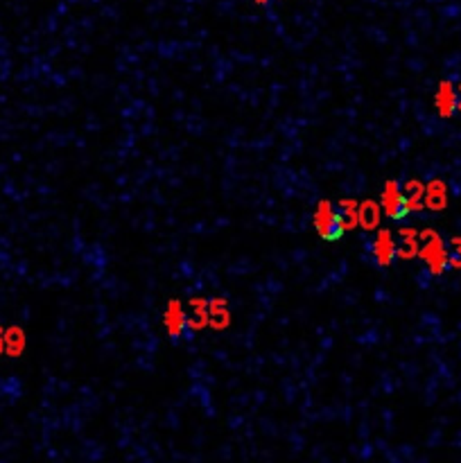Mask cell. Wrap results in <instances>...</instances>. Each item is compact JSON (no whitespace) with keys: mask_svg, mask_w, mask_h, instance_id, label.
I'll list each match as a JSON object with an SVG mask.
<instances>
[{"mask_svg":"<svg viewBox=\"0 0 461 463\" xmlns=\"http://www.w3.org/2000/svg\"><path fill=\"white\" fill-rule=\"evenodd\" d=\"M420 237L425 240L418 249L420 260L430 267V272L434 276L444 274L448 267V251H446L444 240H441L434 230H425V233H420Z\"/></svg>","mask_w":461,"mask_h":463,"instance_id":"cell-1","label":"cell"},{"mask_svg":"<svg viewBox=\"0 0 461 463\" xmlns=\"http://www.w3.org/2000/svg\"><path fill=\"white\" fill-rule=\"evenodd\" d=\"M190 307H192V316L188 319V328H190L192 332L204 330V328L210 323L208 301H204V298H192V301H190Z\"/></svg>","mask_w":461,"mask_h":463,"instance_id":"cell-8","label":"cell"},{"mask_svg":"<svg viewBox=\"0 0 461 463\" xmlns=\"http://www.w3.org/2000/svg\"><path fill=\"white\" fill-rule=\"evenodd\" d=\"M382 219V208L373 199H367L360 204V226L367 230H376Z\"/></svg>","mask_w":461,"mask_h":463,"instance_id":"cell-9","label":"cell"},{"mask_svg":"<svg viewBox=\"0 0 461 463\" xmlns=\"http://www.w3.org/2000/svg\"><path fill=\"white\" fill-rule=\"evenodd\" d=\"M163 323H166V330L172 339H181V335H184V330L188 328V316H186V310H184V305H181V301L172 298V301L168 303L166 314H163Z\"/></svg>","mask_w":461,"mask_h":463,"instance_id":"cell-4","label":"cell"},{"mask_svg":"<svg viewBox=\"0 0 461 463\" xmlns=\"http://www.w3.org/2000/svg\"><path fill=\"white\" fill-rule=\"evenodd\" d=\"M339 221H342L344 233H346V230L358 228V224H360V206H358V201H355V199H344L342 201Z\"/></svg>","mask_w":461,"mask_h":463,"instance_id":"cell-12","label":"cell"},{"mask_svg":"<svg viewBox=\"0 0 461 463\" xmlns=\"http://www.w3.org/2000/svg\"><path fill=\"white\" fill-rule=\"evenodd\" d=\"M457 98H459V104H457V109H461V84H459V89H457Z\"/></svg>","mask_w":461,"mask_h":463,"instance_id":"cell-16","label":"cell"},{"mask_svg":"<svg viewBox=\"0 0 461 463\" xmlns=\"http://www.w3.org/2000/svg\"><path fill=\"white\" fill-rule=\"evenodd\" d=\"M402 195H405V201H407V210H420L425 206V186L416 179L407 181Z\"/></svg>","mask_w":461,"mask_h":463,"instance_id":"cell-11","label":"cell"},{"mask_svg":"<svg viewBox=\"0 0 461 463\" xmlns=\"http://www.w3.org/2000/svg\"><path fill=\"white\" fill-rule=\"evenodd\" d=\"M448 267L461 269V237L453 240V251L448 253Z\"/></svg>","mask_w":461,"mask_h":463,"instance_id":"cell-15","label":"cell"},{"mask_svg":"<svg viewBox=\"0 0 461 463\" xmlns=\"http://www.w3.org/2000/svg\"><path fill=\"white\" fill-rule=\"evenodd\" d=\"M384 215L391 217V219H400L402 215L407 213V201H405V195H402V190L396 181H387L382 188V206Z\"/></svg>","mask_w":461,"mask_h":463,"instance_id":"cell-3","label":"cell"},{"mask_svg":"<svg viewBox=\"0 0 461 463\" xmlns=\"http://www.w3.org/2000/svg\"><path fill=\"white\" fill-rule=\"evenodd\" d=\"M312 224H314V230H316V233H319L323 240H337V237L344 235L339 215L335 213V208H332V204H330L328 199H323V201H319V204H316Z\"/></svg>","mask_w":461,"mask_h":463,"instance_id":"cell-2","label":"cell"},{"mask_svg":"<svg viewBox=\"0 0 461 463\" xmlns=\"http://www.w3.org/2000/svg\"><path fill=\"white\" fill-rule=\"evenodd\" d=\"M256 3H258V5H267V3H269V0H256Z\"/></svg>","mask_w":461,"mask_h":463,"instance_id":"cell-17","label":"cell"},{"mask_svg":"<svg viewBox=\"0 0 461 463\" xmlns=\"http://www.w3.org/2000/svg\"><path fill=\"white\" fill-rule=\"evenodd\" d=\"M425 206L430 210H444L448 206V188L441 179L430 181L425 186Z\"/></svg>","mask_w":461,"mask_h":463,"instance_id":"cell-7","label":"cell"},{"mask_svg":"<svg viewBox=\"0 0 461 463\" xmlns=\"http://www.w3.org/2000/svg\"><path fill=\"white\" fill-rule=\"evenodd\" d=\"M400 233H402V240H405V247H402L400 251H396V256L405 258V260L418 256L420 244H418V233H416V230L414 228H402Z\"/></svg>","mask_w":461,"mask_h":463,"instance_id":"cell-13","label":"cell"},{"mask_svg":"<svg viewBox=\"0 0 461 463\" xmlns=\"http://www.w3.org/2000/svg\"><path fill=\"white\" fill-rule=\"evenodd\" d=\"M373 258L380 267L391 265V260L396 258V244H393V235L391 230L380 228L376 233V240H373Z\"/></svg>","mask_w":461,"mask_h":463,"instance_id":"cell-6","label":"cell"},{"mask_svg":"<svg viewBox=\"0 0 461 463\" xmlns=\"http://www.w3.org/2000/svg\"><path fill=\"white\" fill-rule=\"evenodd\" d=\"M434 104H437V113L441 115V118H453L457 111V104H459L457 89L453 82L446 80L439 84L437 95H434Z\"/></svg>","mask_w":461,"mask_h":463,"instance_id":"cell-5","label":"cell"},{"mask_svg":"<svg viewBox=\"0 0 461 463\" xmlns=\"http://www.w3.org/2000/svg\"><path fill=\"white\" fill-rule=\"evenodd\" d=\"M208 314H210V323L215 330H224L230 323V314H228V307H226V301L224 298H213V301L208 303Z\"/></svg>","mask_w":461,"mask_h":463,"instance_id":"cell-10","label":"cell"},{"mask_svg":"<svg viewBox=\"0 0 461 463\" xmlns=\"http://www.w3.org/2000/svg\"><path fill=\"white\" fill-rule=\"evenodd\" d=\"M7 346H9V355H21L25 348V335L21 328H12L7 335Z\"/></svg>","mask_w":461,"mask_h":463,"instance_id":"cell-14","label":"cell"}]
</instances>
